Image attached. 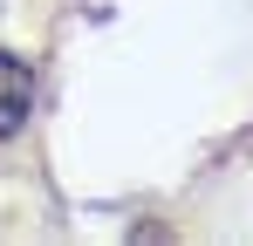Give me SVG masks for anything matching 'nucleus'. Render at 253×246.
<instances>
[{
	"mask_svg": "<svg viewBox=\"0 0 253 246\" xmlns=\"http://www.w3.org/2000/svg\"><path fill=\"white\" fill-rule=\"evenodd\" d=\"M35 117V69L0 48V137H21V123Z\"/></svg>",
	"mask_w": 253,
	"mask_h": 246,
	"instance_id": "1",
	"label": "nucleus"
}]
</instances>
